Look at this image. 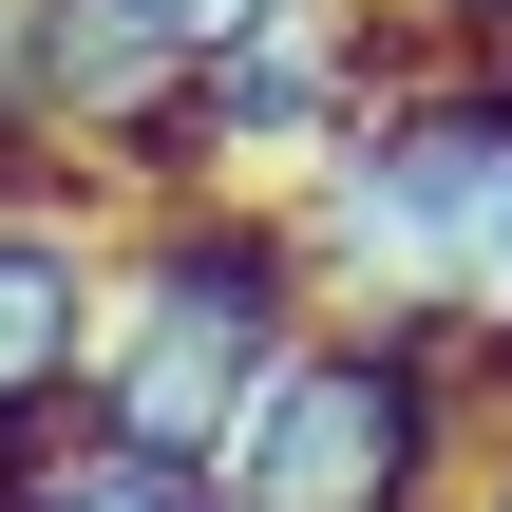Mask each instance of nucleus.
I'll return each instance as SVG.
<instances>
[{
	"mask_svg": "<svg viewBox=\"0 0 512 512\" xmlns=\"http://www.w3.org/2000/svg\"><path fill=\"white\" fill-rule=\"evenodd\" d=\"M512 437V361L475 323H380V304H323L266 399L228 418V512H456L475 456Z\"/></svg>",
	"mask_w": 512,
	"mask_h": 512,
	"instance_id": "obj_2",
	"label": "nucleus"
},
{
	"mask_svg": "<svg viewBox=\"0 0 512 512\" xmlns=\"http://www.w3.org/2000/svg\"><path fill=\"white\" fill-rule=\"evenodd\" d=\"M475 342L512 361V190H494V247H475Z\"/></svg>",
	"mask_w": 512,
	"mask_h": 512,
	"instance_id": "obj_8",
	"label": "nucleus"
},
{
	"mask_svg": "<svg viewBox=\"0 0 512 512\" xmlns=\"http://www.w3.org/2000/svg\"><path fill=\"white\" fill-rule=\"evenodd\" d=\"M266 19H304V0H133V38H152L171 76H209V57H247Z\"/></svg>",
	"mask_w": 512,
	"mask_h": 512,
	"instance_id": "obj_6",
	"label": "nucleus"
},
{
	"mask_svg": "<svg viewBox=\"0 0 512 512\" xmlns=\"http://www.w3.org/2000/svg\"><path fill=\"white\" fill-rule=\"evenodd\" d=\"M399 19H418L437 57H512V0H399Z\"/></svg>",
	"mask_w": 512,
	"mask_h": 512,
	"instance_id": "obj_7",
	"label": "nucleus"
},
{
	"mask_svg": "<svg viewBox=\"0 0 512 512\" xmlns=\"http://www.w3.org/2000/svg\"><path fill=\"white\" fill-rule=\"evenodd\" d=\"M323 323L304 209L285 190H133L114 209V304H95V437L133 456H228V418L266 399V361Z\"/></svg>",
	"mask_w": 512,
	"mask_h": 512,
	"instance_id": "obj_1",
	"label": "nucleus"
},
{
	"mask_svg": "<svg viewBox=\"0 0 512 512\" xmlns=\"http://www.w3.org/2000/svg\"><path fill=\"white\" fill-rule=\"evenodd\" d=\"M456 512H512V437H494V456H475V494H456Z\"/></svg>",
	"mask_w": 512,
	"mask_h": 512,
	"instance_id": "obj_9",
	"label": "nucleus"
},
{
	"mask_svg": "<svg viewBox=\"0 0 512 512\" xmlns=\"http://www.w3.org/2000/svg\"><path fill=\"white\" fill-rule=\"evenodd\" d=\"M114 209L95 171H0V456L95 399V304H114Z\"/></svg>",
	"mask_w": 512,
	"mask_h": 512,
	"instance_id": "obj_4",
	"label": "nucleus"
},
{
	"mask_svg": "<svg viewBox=\"0 0 512 512\" xmlns=\"http://www.w3.org/2000/svg\"><path fill=\"white\" fill-rule=\"evenodd\" d=\"M494 190H512V57H399L380 114L285 190L304 209V266L323 304H380V323H475V247H494Z\"/></svg>",
	"mask_w": 512,
	"mask_h": 512,
	"instance_id": "obj_3",
	"label": "nucleus"
},
{
	"mask_svg": "<svg viewBox=\"0 0 512 512\" xmlns=\"http://www.w3.org/2000/svg\"><path fill=\"white\" fill-rule=\"evenodd\" d=\"M0 512H228V475H209V456H133V437L57 418V437H19V456H0Z\"/></svg>",
	"mask_w": 512,
	"mask_h": 512,
	"instance_id": "obj_5",
	"label": "nucleus"
}]
</instances>
